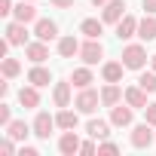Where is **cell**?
Masks as SVG:
<instances>
[{"mask_svg": "<svg viewBox=\"0 0 156 156\" xmlns=\"http://www.w3.org/2000/svg\"><path fill=\"white\" fill-rule=\"evenodd\" d=\"M144 61H147V52H144V46H126L122 49V64L126 67H132V70H141L144 67Z\"/></svg>", "mask_w": 156, "mask_h": 156, "instance_id": "6da1fadb", "label": "cell"}, {"mask_svg": "<svg viewBox=\"0 0 156 156\" xmlns=\"http://www.w3.org/2000/svg\"><path fill=\"white\" fill-rule=\"evenodd\" d=\"M153 141H156V135H153V126H150V122H141V126H135V132H132V147L144 150V147H150Z\"/></svg>", "mask_w": 156, "mask_h": 156, "instance_id": "7a4b0ae2", "label": "cell"}, {"mask_svg": "<svg viewBox=\"0 0 156 156\" xmlns=\"http://www.w3.org/2000/svg\"><path fill=\"white\" fill-rule=\"evenodd\" d=\"M98 101H101V95H98L95 89H89V86H86L80 95H76V104H73V107L80 110V113H92V110L98 107Z\"/></svg>", "mask_w": 156, "mask_h": 156, "instance_id": "3957f363", "label": "cell"}, {"mask_svg": "<svg viewBox=\"0 0 156 156\" xmlns=\"http://www.w3.org/2000/svg\"><path fill=\"white\" fill-rule=\"evenodd\" d=\"M80 55H83V61H86V64H98V61H101V55H104V46H101L98 40H89V43H83V46H80Z\"/></svg>", "mask_w": 156, "mask_h": 156, "instance_id": "277c9868", "label": "cell"}, {"mask_svg": "<svg viewBox=\"0 0 156 156\" xmlns=\"http://www.w3.org/2000/svg\"><path fill=\"white\" fill-rule=\"evenodd\" d=\"M80 138H76V132L73 129H67L64 135H61V141H58V150L64 153V156H73V153H80Z\"/></svg>", "mask_w": 156, "mask_h": 156, "instance_id": "5b68a950", "label": "cell"}, {"mask_svg": "<svg viewBox=\"0 0 156 156\" xmlns=\"http://www.w3.org/2000/svg\"><path fill=\"white\" fill-rule=\"evenodd\" d=\"M126 16V0H110V3H104V22H110V25H116L119 19Z\"/></svg>", "mask_w": 156, "mask_h": 156, "instance_id": "8992f818", "label": "cell"}, {"mask_svg": "<svg viewBox=\"0 0 156 156\" xmlns=\"http://www.w3.org/2000/svg\"><path fill=\"white\" fill-rule=\"evenodd\" d=\"M25 40H28V31H25L22 22L6 25V43H9V46H25Z\"/></svg>", "mask_w": 156, "mask_h": 156, "instance_id": "52a82bcc", "label": "cell"}, {"mask_svg": "<svg viewBox=\"0 0 156 156\" xmlns=\"http://www.w3.org/2000/svg\"><path fill=\"white\" fill-rule=\"evenodd\" d=\"M55 126H58V122H55L49 113H37V119H34V135H37V138H49Z\"/></svg>", "mask_w": 156, "mask_h": 156, "instance_id": "ba28073f", "label": "cell"}, {"mask_svg": "<svg viewBox=\"0 0 156 156\" xmlns=\"http://www.w3.org/2000/svg\"><path fill=\"white\" fill-rule=\"evenodd\" d=\"M34 34H37L40 40H46V43H49V40H55V34H58V25H55L52 19H40V22H37V28H34Z\"/></svg>", "mask_w": 156, "mask_h": 156, "instance_id": "9c48e42d", "label": "cell"}, {"mask_svg": "<svg viewBox=\"0 0 156 156\" xmlns=\"http://www.w3.org/2000/svg\"><path fill=\"white\" fill-rule=\"evenodd\" d=\"M138 37H141V40H147V43H150V40H156V19H153L150 12L138 22Z\"/></svg>", "mask_w": 156, "mask_h": 156, "instance_id": "30bf717a", "label": "cell"}, {"mask_svg": "<svg viewBox=\"0 0 156 156\" xmlns=\"http://www.w3.org/2000/svg\"><path fill=\"white\" fill-rule=\"evenodd\" d=\"M132 34H138V22H135L132 16H122V19L116 22V37H119V40H129Z\"/></svg>", "mask_w": 156, "mask_h": 156, "instance_id": "8fae6325", "label": "cell"}, {"mask_svg": "<svg viewBox=\"0 0 156 156\" xmlns=\"http://www.w3.org/2000/svg\"><path fill=\"white\" fill-rule=\"evenodd\" d=\"M110 122H113V126H129V122H132V104H129V107L113 104V107H110Z\"/></svg>", "mask_w": 156, "mask_h": 156, "instance_id": "7c38bea8", "label": "cell"}, {"mask_svg": "<svg viewBox=\"0 0 156 156\" xmlns=\"http://www.w3.org/2000/svg\"><path fill=\"white\" fill-rule=\"evenodd\" d=\"M12 12H16V22H22V25H28V22H34V19H37V9L31 6V0H28V3L22 0V3H19Z\"/></svg>", "mask_w": 156, "mask_h": 156, "instance_id": "4fadbf2b", "label": "cell"}, {"mask_svg": "<svg viewBox=\"0 0 156 156\" xmlns=\"http://www.w3.org/2000/svg\"><path fill=\"white\" fill-rule=\"evenodd\" d=\"M25 52H28V58H31V61H37V64L49 58V49H46V40H43V43H28V46H25Z\"/></svg>", "mask_w": 156, "mask_h": 156, "instance_id": "5bb4252c", "label": "cell"}, {"mask_svg": "<svg viewBox=\"0 0 156 156\" xmlns=\"http://www.w3.org/2000/svg\"><path fill=\"white\" fill-rule=\"evenodd\" d=\"M19 104H22V107H37V104H40V95H37V86H34V83L19 92Z\"/></svg>", "mask_w": 156, "mask_h": 156, "instance_id": "9a60e30c", "label": "cell"}, {"mask_svg": "<svg viewBox=\"0 0 156 156\" xmlns=\"http://www.w3.org/2000/svg\"><path fill=\"white\" fill-rule=\"evenodd\" d=\"M126 104H132V107H147V92H144L141 86L126 89Z\"/></svg>", "mask_w": 156, "mask_h": 156, "instance_id": "2e32d148", "label": "cell"}, {"mask_svg": "<svg viewBox=\"0 0 156 156\" xmlns=\"http://www.w3.org/2000/svg\"><path fill=\"white\" fill-rule=\"evenodd\" d=\"M122 67H126L122 61H107L101 73H104V80H107V83H119V80H122Z\"/></svg>", "mask_w": 156, "mask_h": 156, "instance_id": "e0dca14e", "label": "cell"}, {"mask_svg": "<svg viewBox=\"0 0 156 156\" xmlns=\"http://www.w3.org/2000/svg\"><path fill=\"white\" fill-rule=\"evenodd\" d=\"M76 52H80L76 37H61V40H58V55H61V58H70V55H76Z\"/></svg>", "mask_w": 156, "mask_h": 156, "instance_id": "ac0fdd59", "label": "cell"}, {"mask_svg": "<svg viewBox=\"0 0 156 156\" xmlns=\"http://www.w3.org/2000/svg\"><path fill=\"white\" fill-rule=\"evenodd\" d=\"M52 98H55V107H67L70 104V83H55Z\"/></svg>", "mask_w": 156, "mask_h": 156, "instance_id": "d6986e66", "label": "cell"}, {"mask_svg": "<svg viewBox=\"0 0 156 156\" xmlns=\"http://www.w3.org/2000/svg\"><path fill=\"white\" fill-rule=\"evenodd\" d=\"M31 129H34V126H31ZM31 129H28V122H22V119H16V122H9V126H6L9 138H16V141H25V138L31 135Z\"/></svg>", "mask_w": 156, "mask_h": 156, "instance_id": "ffe728a7", "label": "cell"}, {"mask_svg": "<svg viewBox=\"0 0 156 156\" xmlns=\"http://www.w3.org/2000/svg\"><path fill=\"white\" fill-rule=\"evenodd\" d=\"M70 83H73L76 89H86V86L92 83V70H89V67H76L73 76H70Z\"/></svg>", "mask_w": 156, "mask_h": 156, "instance_id": "44dd1931", "label": "cell"}, {"mask_svg": "<svg viewBox=\"0 0 156 156\" xmlns=\"http://www.w3.org/2000/svg\"><path fill=\"white\" fill-rule=\"evenodd\" d=\"M80 31H83V34H86L89 40H98L104 28H101V22H98V19H86V22L80 25Z\"/></svg>", "mask_w": 156, "mask_h": 156, "instance_id": "7402d4cb", "label": "cell"}, {"mask_svg": "<svg viewBox=\"0 0 156 156\" xmlns=\"http://www.w3.org/2000/svg\"><path fill=\"white\" fill-rule=\"evenodd\" d=\"M119 95H122V92H119V86H116V83H110V86L101 92V104H104V107H113V104H119Z\"/></svg>", "mask_w": 156, "mask_h": 156, "instance_id": "603a6c76", "label": "cell"}, {"mask_svg": "<svg viewBox=\"0 0 156 156\" xmlns=\"http://www.w3.org/2000/svg\"><path fill=\"white\" fill-rule=\"evenodd\" d=\"M86 132H89L92 138H101V141H104V138L110 135V126H107L104 119H92V122L86 126Z\"/></svg>", "mask_w": 156, "mask_h": 156, "instance_id": "cb8c5ba5", "label": "cell"}, {"mask_svg": "<svg viewBox=\"0 0 156 156\" xmlns=\"http://www.w3.org/2000/svg\"><path fill=\"white\" fill-rule=\"evenodd\" d=\"M49 80H52V76H49L46 67H34L28 73V83H34V86H49Z\"/></svg>", "mask_w": 156, "mask_h": 156, "instance_id": "d4e9b609", "label": "cell"}, {"mask_svg": "<svg viewBox=\"0 0 156 156\" xmlns=\"http://www.w3.org/2000/svg\"><path fill=\"white\" fill-rule=\"evenodd\" d=\"M55 122H58L61 129H76V113H70L67 107H61L58 116H55Z\"/></svg>", "mask_w": 156, "mask_h": 156, "instance_id": "484cf974", "label": "cell"}, {"mask_svg": "<svg viewBox=\"0 0 156 156\" xmlns=\"http://www.w3.org/2000/svg\"><path fill=\"white\" fill-rule=\"evenodd\" d=\"M138 86H141L144 92H156V70H153V73H141V76H138Z\"/></svg>", "mask_w": 156, "mask_h": 156, "instance_id": "4316f807", "label": "cell"}, {"mask_svg": "<svg viewBox=\"0 0 156 156\" xmlns=\"http://www.w3.org/2000/svg\"><path fill=\"white\" fill-rule=\"evenodd\" d=\"M19 70H22V64H19L16 58H3V76H6V80L19 76Z\"/></svg>", "mask_w": 156, "mask_h": 156, "instance_id": "83f0119b", "label": "cell"}, {"mask_svg": "<svg viewBox=\"0 0 156 156\" xmlns=\"http://www.w3.org/2000/svg\"><path fill=\"white\" fill-rule=\"evenodd\" d=\"M144 116H147L150 126H156V104H147V107H144Z\"/></svg>", "mask_w": 156, "mask_h": 156, "instance_id": "f1b7e54d", "label": "cell"}, {"mask_svg": "<svg viewBox=\"0 0 156 156\" xmlns=\"http://www.w3.org/2000/svg\"><path fill=\"white\" fill-rule=\"evenodd\" d=\"M9 104H0V126H9Z\"/></svg>", "mask_w": 156, "mask_h": 156, "instance_id": "f546056e", "label": "cell"}, {"mask_svg": "<svg viewBox=\"0 0 156 156\" xmlns=\"http://www.w3.org/2000/svg\"><path fill=\"white\" fill-rule=\"evenodd\" d=\"M12 141H16V138H6L3 144H0V150H3L6 156H12V153H16V144H12Z\"/></svg>", "mask_w": 156, "mask_h": 156, "instance_id": "4dcf8cb0", "label": "cell"}, {"mask_svg": "<svg viewBox=\"0 0 156 156\" xmlns=\"http://www.w3.org/2000/svg\"><path fill=\"white\" fill-rule=\"evenodd\" d=\"M98 150H101V153H119V147H116L113 141H104V144H101Z\"/></svg>", "mask_w": 156, "mask_h": 156, "instance_id": "1f68e13d", "label": "cell"}, {"mask_svg": "<svg viewBox=\"0 0 156 156\" xmlns=\"http://www.w3.org/2000/svg\"><path fill=\"white\" fill-rule=\"evenodd\" d=\"M12 12V0H0V16H9Z\"/></svg>", "mask_w": 156, "mask_h": 156, "instance_id": "d6a6232c", "label": "cell"}, {"mask_svg": "<svg viewBox=\"0 0 156 156\" xmlns=\"http://www.w3.org/2000/svg\"><path fill=\"white\" fill-rule=\"evenodd\" d=\"M95 150H98V147H95V144H92V141H86V144H83V147H80V153H86V156H89V153H95Z\"/></svg>", "mask_w": 156, "mask_h": 156, "instance_id": "836d02e7", "label": "cell"}, {"mask_svg": "<svg viewBox=\"0 0 156 156\" xmlns=\"http://www.w3.org/2000/svg\"><path fill=\"white\" fill-rule=\"evenodd\" d=\"M49 3H55V6H61V9H67V6H73V0H49Z\"/></svg>", "mask_w": 156, "mask_h": 156, "instance_id": "e575fe53", "label": "cell"}, {"mask_svg": "<svg viewBox=\"0 0 156 156\" xmlns=\"http://www.w3.org/2000/svg\"><path fill=\"white\" fill-rule=\"evenodd\" d=\"M144 9L153 16V12H156V0H144Z\"/></svg>", "mask_w": 156, "mask_h": 156, "instance_id": "d590c367", "label": "cell"}, {"mask_svg": "<svg viewBox=\"0 0 156 156\" xmlns=\"http://www.w3.org/2000/svg\"><path fill=\"white\" fill-rule=\"evenodd\" d=\"M92 3H95V6H104V3H110V0H92Z\"/></svg>", "mask_w": 156, "mask_h": 156, "instance_id": "8d00e7d4", "label": "cell"}, {"mask_svg": "<svg viewBox=\"0 0 156 156\" xmlns=\"http://www.w3.org/2000/svg\"><path fill=\"white\" fill-rule=\"evenodd\" d=\"M153 70H156V55H153Z\"/></svg>", "mask_w": 156, "mask_h": 156, "instance_id": "74e56055", "label": "cell"}, {"mask_svg": "<svg viewBox=\"0 0 156 156\" xmlns=\"http://www.w3.org/2000/svg\"><path fill=\"white\" fill-rule=\"evenodd\" d=\"M31 3H34V0H31Z\"/></svg>", "mask_w": 156, "mask_h": 156, "instance_id": "f35d334b", "label": "cell"}]
</instances>
